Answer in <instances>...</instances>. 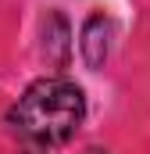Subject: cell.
Returning <instances> with one entry per match:
<instances>
[{
  "instance_id": "1",
  "label": "cell",
  "mask_w": 150,
  "mask_h": 154,
  "mask_svg": "<svg viewBox=\"0 0 150 154\" xmlns=\"http://www.w3.org/2000/svg\"><path fill=\"white\" fill-rule=\"evenodd\" d=\"M86 118V97L72 79H36L7 111V129L32 147H61Z\"/></svg>"
},
{
  "instance_id": "4",
  "label": "cell",
  "mask_w": 150,
  "mask_h": 154,
  "mask_svg": "<svg viewBox=\"0 0 150 154\" xmlns=\"http://www.w3.org/2000/svg\"><path fill=\"white\" fill-rule=\"evenodd\" d=\"M29 154H43V151H29Z\"/></svg>"
},
{
  "instance_id": "3",
  "label": "cell",
  "mask_w": 150,
  "mask_h": 154,
  "mask_svg": "<svg viewBox=\"0 0 150 154\" xmlns=\"http://www.w3.org/2000/svg\"><path fill=\"white\" fill-rule=\"evenodd\" d=\"M82 154H107V151H100V147H86Z\"/></svg>"
},
{
  "instance_id": "2",
  "label": "cell",
  "mask_w": 150,
  "mask_h": 154,
  "mask_svg": "<svg viewBox=\"0 0 150 154\" xmlns=\"http://www.w3.org/2000/svg\"><path fill=\"white\" fill-rule=\"evenodd\" d=\"M111 36H114V22L107 14H89L86 25H82V36H79V50H82V61L89 68H100L111 54Z\"/></svg>"
}]
</instances>
